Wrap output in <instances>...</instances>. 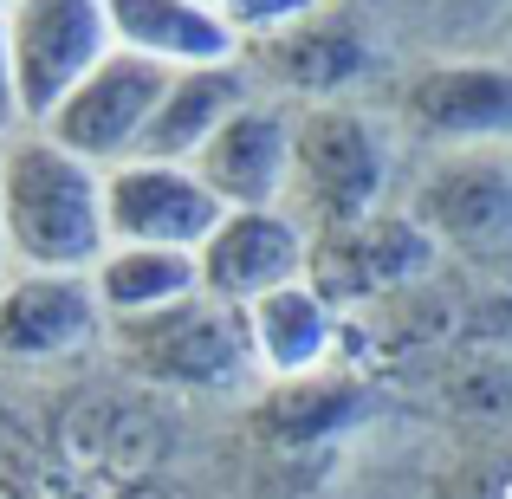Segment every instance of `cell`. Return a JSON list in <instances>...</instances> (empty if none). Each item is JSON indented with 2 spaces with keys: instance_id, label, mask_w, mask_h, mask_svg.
Segmentation results:
<instances>
[{
  "instance_id": "ac0fdd59",
  "label": "cell",
  "mask_w": 512,
  "mask_h": 499,
  "mask_svg": "<svg viewBox=\"0 0 512 499\" xmlns=\"http://www.w3.org/2000/svg\"><path fill=\"white\" fill-rule=\"evenodd\" d=\"M214 7H221V20L240 33V46H253V39L279 33V26H292V20H305L318 0H214Z\"/></svg>"
},
{
  "instance_id": "4fadbf2b",
  "label": "cell",
  "mask_w": 512,
  "mask_h": 499,
  "mask_svg": "<svg viewBox=\"0 0 512 499\" xmlns=\"http://www.w3.org/2000/svg\"><path fill=\"white\" fill-rule=\"evenodd\" d=\"M247 72L266 78V85L292 91L305 104H338L363 72H370V39L350 13H331V7H312L305 20L279 26V33L253 39L247 52Z\"/></svg>"
},
{
  "instance_id": "9a60e30c",
  "label": "cell",
  "mask_w": 512,
  "mask_h": 499,
  "mask_svg": "<svg viewBox=\"0 0 512 499\" xmlns=\"http://www.w3.org/2000/svg\"><path fill=\"white\" fill-rule=\"evenodd\" d=\"M247 98H253L247 59L169 72V85H163V98H156V117H150V130H143L137 156H150V163H195L201 143H208Z\"/></svg>"
},
{
  "instance_id": "2e32d148",
  "label": "cell",
  "mask_w": 512,
  "mask_h": 499,
  "mask_svg": "<svg viewBox=\"0 0 512 499\" xmlns=\"http://www.w3.org/2000/svg\"><path fill=\"white\" fill-rule=\"evenodd\" d=\"M247 331H253L260 376L292 383V376L325 370L331 344H338V312L299 279V286H279V292H266V299H253L247 305Z\"/></svg>"
},
{
  "instance_id": "9c48e42d",
  "label": "cell",
  "mask_w": 512,
  "mask_h": 499,
  "mask_svg": "<svg viewBox=\"0 0 512 499\" xmlns=\"http://www.w3.org/2000/svg\"><path fill=\"white\" fill-rule=\"evenodd\" d=\"M221 201L208 195L188 163H150V156H130V163L104 169V227H111V247H175V253H201V240L221 221Z\"/></svg>"
},
{
  "instance_id": "44dd1931",
  "label": "cell",
  "mask_w": 512,
  "mask_h": 499,
  "mask_svg": "<svg viewBox=\"0 0 512 499\" xmlns=\"http://www.w3.org/2000/svg\"><path fill=\"white\" fill-rule=\"evenodd\" d=\"M0 273H7V253H0Z\"/></svg>"
},
{
  "instance_id": "8fae6325",
  "label": "cell",
  "mask_w": 512,
  "mask_h": 499,
  "mask_svg": "<svg viewBox=\"0 0 512 499\" xmlns=\"http://www.w3.org/2000/svg\"><path fill=\"white\" fill-rule=\"evenodd\" d=\"M305 260H312V234L286 208H227L195 253L201 292L240 312L279 286H299Z\"/></svg>"
},
{
  "instance_id": "5b68a950",
  "label": "cell",
  "mask_w": 512,
  "mask_h": 499,
  "mask_svg": "<svg viewBox=\"0 0 512 499\" xmlns=\"http://www.w3.org/2000/svg\"><path fill=\"white\" fill-rule=\"evenodd\" d=\"M441 260V247L422 234L409 208H376L370 221L338 227V234H312V260H305V286L331 305H376L389 292H409L415 279H428Z\"/></svg>"
},
{
  "instance_id": "7a4b0ae2",
  "label": "cell",
  "mask_w": 512,
  "mask_h": 499,
  "mask_svg": "<svg viewBox=\"0 0 512 499\" xmlns=\"http://www.w3.org/2000/svg\"><path fill=\"white\" fill-rule=\"evenodd\" d=\"M104 344L130 376L156 389H188V396H227L260 376L247 312L208 299V292H188L143 318H117V325H104Z\"/></svg>"
},
{
  "instance_id": "7c38bea8",
  "label": "cell",
  "mask_w": 512,
  "mask_h": 499,
  "mask_svg": "<svg viewBox=\"0 0 512 499\" xmlns=\"http://www.w3.org/2000/svg\"><path fill=\"white\" fill-rule=\"evenodd\" d=\"M221 208H286L292 188V111L253 91L188 163Z\"/></svg>"
},
{
  "instance_id": "52a82bcc",
  "label": "cell",
  "mask_w": 512,
  "mask_h": 499,
  "mask_svg": "<svg viewBox=\"0 0 512 499\" xmlns=\"http://www.w3.org/2000/svg\"><path fill=\"white\" fill-rule=\"evenodd\" d=\"M402 124L435 150H512V59H441L402 78Z\"/></svg>"
},
{
  "instance_id": "277c9868",
  "label": "cell",
  "mask_w": 512,
  "mask_h": 499,
  "mask_svg": "<svg viewBox=\"0 0 512 499\" xmlns=\"http://www.w3.org/2000/svg\"><path fill=\"white\" fill-rule=\"evenodd\" d=\"M7 52L20 124H46L78 78L117 52L111 13L104 0H7Z\"/></svg>"
},
{
  "instance_id": "ffe728a7",
  "label": "cell",
  "mask_w": 512,
  "mask_h": 499,
  "mask_svg": "<svg viewBox=\"0 0 512 499\" xmlns=\"http://www.w3.org/2000/svg\"><path fill=\"white\" fill-rule=\"evenodd\" d=\"M20 130V104H13V52H7V0H0V137Z\"/></svg>"
},
{
  "instance_id": "ba28073f",
  "label": "cell",
  "mask_w": 512,
  "mask_h": 499,
  "mask_svg": "<svg viewBox=\"0 0 512 499\" xmlns=\"http://www.w3.org/2000/svg\"><path fill=\"white\" fill-rule=\"evenodd\" d=\"M169 72L156 59H137V52H111L98 59L85 78L72 85V98L46 117V137L65 143L72 156H85L91 169H117L137 156L143 130L156 117V98H163Z\"/></svg>"
},
{
  "instance_id": "8992f818",
  "label": "cell",
  "mask_w": 512,
  "mask_h": 499,
  "mask_svg": "<svg viewBox=\"0 0 512 499\" xmlns=\"http://www.w3.org/2000/svg\"><path fill=\"white\" fill-rule=\"evenodd\" d=\"M409 214L441 253H512V150H441L415 182Z\"/></svg>"
},
{
  "instance_id": "6da1fadb",
  "label": "cell",
  "mask_w": 512,
  "mask_h": 499,
  "mask_svg": "<svg viewBox=\"0 0 512 499\" xmlns=\"http://www.w3.org/2000/svg\"><path fill=\"white\" fill-rule=\"evenodd\" d=\"M111 247L104 169L52 143L39 124L0 137V253L33 273H91Z\"/></svg>"
},
{
  "instance_id": "e0dca14e",
  "label": "cell",
  "mask_w": 512,
  "mask_h": 499,
  "mask_svg": "<svg viewBox=\"0 0 512 499\" xmlns=\"http://www.w3.org/2000/svg\"><path fill=\"white\" fill-rule=\"evenodd\" d=\"M91 286H98L104 325H117V318L163 312V305L201 292V266L195 253L175 247H104V260L91 266Z\"/></svg>"
},
{
  "instance_id": "d6986e66",
  "label": "cell",
  "mask_w": 512,
  "mask_h": 499,
  "mask_svg": "<svg viewBox=\"0 0 512 499\" xmlns=\"http://www.w3.org/2000/svg\"><path fill=\"white\" fill-rule=\"evenodd\" d=\"M454 499H512V461H474L461 467V480H454Z\"/></svg>"
},
{
  "instance_id": "5bb4252c",
  "label": "cell",
  "mask_w": 512,
  "mask_h": 499,
  "mask_svg": "<svg viewBox=\"0 0 512 499\" xmlns=\"http://www.w3.org/2000/svg\"><path fill=\"white\" fill-rule=\"evenodd\" d=\"M111 13L117 52L156 59L163 72H188V65H234L240 33L221 20L214 0H104Z\"/></svg>"
},
{
  "instance_id": "3957f363",
  "label": "cell",
  "mask_w": 512,
  "mask_h": 499,
  "mask_svg": "<svg viewBox=\"0 0 512 499\" xmlns=\"http://www.w3.org/2000/svg\"><path fill=\"white\" fill-rule=\"evenodd\" d=\"M389 195V143L357 104H305L292 111V188L286 214L305 234H338L383 208Z\"/></svg>"
},
{
  "instance_id": "30bf717a",
  "label": "cell",
  "mask_w": 512,
  "mask_h": 499,
  "mask_svg": "<svg viewBox=\"0 0 512 499\" xmlns=\"http://www.w3.org/2000/svg\"><path fill=\"white\" fill-rule=\"evenodd\" d=\"M104 337L91 273H0V363H65Z\"/></svg>"
}]
</instances>
